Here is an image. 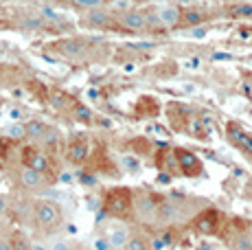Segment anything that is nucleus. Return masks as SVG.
<instances>
[{
	"instance_id": "1",
	"label": "nucleus",
	"mask_w": 252,
	"mask_h": 250,
	"mask_svg": "<svg viewBox=\"0 0 252 250\" xmlns=\"http://www.w3.org/2000/svg\"><path fill=\"white\" fill-rule=\"evenodd\" d=\"M103 211L110 218L129 219L134 215V191L129 187H114L103 195Z\"/></svg>"
},
{
	"instance_id": "2",
	"label": "nucleus",
	"mask_w": 252,
	"mask_h": 250,
	"mask_svg": "<svg viewBox=\"0 0 252 250\" xmlns=\"http://www.w3.org/2000/svg\"><path fill=\"white\" fill-rule=\"evenodd\" d=\"M33 219H35V226L44 233H53L57 230L64 222V215H62V209L51 200H37L33 204Z\"/></svg>"
},
{
	"instance_id": "3",
	"label": "nucleus",
	"mask_w": 252,
	"mask_h": 250,
	"mask_svg": "<svg viewBox=\"0 0 252 250\" xmlns=\"http://www.w3.org/2000/svg\"><path fill=\"white\" fill-rule=\"evenodd\" d=\"M191 224H193V228L202 235H220L226 224V218H224V213H220L217 209H206V211H202V213H197Z\"/></svg>"
},
{
	"instance_id": "4",
	"label": "nucleus",
	"mask_w": 252,
	"mask_h": 250,
	"mask_svg": "<svg viewBox=\"0 0 252 250\" xmlns=\"http://www.w3.org/2000/svg\"><path fill=\"white\" fill-rule=\"evenodd\" d=\"M158 204H160V198L149 191L145 193H134V215L140 219V222H154L158 215Z\"/></svg>"
},
{
	"instance_id": "5",
	"label": "nucleus",
	"mask_w": 252,
	"mask_h": 250,
	"mask_svg": "<svg viewBox=\"0 0 252 250\" xmlns=\"http://www.w3.org/2000/svg\"><path fill=\"white\" fill-rule=\"evenodd\" d=\"M173 156H176V160H178V169H180L184 176H191V178L202 176L204 167H202V160L193 152L184 150V147H176Z\"/></svg>"
},
{
	"instance_id": "6",
	"label": "nucleus",
	"mask_w": 252,
	"mask_h": 250,
	"mask_svg": "<svg viewBox=\"0 0 252 250\" xmlns=\"http://www.w3.org/2000/svg\"><path fill=\"white\" fill-rule=\"evenodd\" d=\"M48 182H51V178H46V174H42V171L33 169V167H29V165H24L18 169V185H20L22 189L35 191V189L46 187Z\"/></svg>"
},
{
	"instance_id": "7",
	"label": "nucleus",
	"mask_w": 252,
	"mask_h": 250,
	"mask_svg": "<svg viewBox=\"0 0 252 250\" xmlns=\"http://www.w3.org/2000/svg\"><path fill=\"white\" fill-rule=\"evenodd\" d=\"M22 160H24V165L33 167V169L42 171V174H51V171H53V165H51L48 154L35 150V147H27L24 154H22Z\"/></svg>"
},
{
	"instance_id": "8",
	"label": "nucleus",
	"mask_w": 252,
	"mask_h": 250,
	"mask_svg": "<svg viewBox=\"0 0 252 250\" xmlns=\"http://www.w3.org/2000/svg\"><path fill=\"white\" fill-rule=\"evenodd\" d=\"M226 134H228V138H230V143L235 147H239L241 152H246L248 156H252V136L250 134H246L244 129L239 127L237 123H228L226 125Z\"/></svg>"
},
{
	"instance_id": "9",
	"label": "nucleus",
	"mask_w": 252,
	"mask_h": 250,
	"mask_svg": "<svg viewBox=\"0 0 252 250\" xmlns=\"http://www.w3.org/2000/svg\"><path fill=\"white\" fill-rule=\"evenodd\" d=\"M119 22L123 29H127V31H145L147 29V16H145L143 11H136V9H127V11H123L119 16Z\"/></svg>"
},
{
	"instance_id": "10",
	"label": "nucleus",
	"mask_w": 252,
	"mask_h": 250,
	"mask_svg": "<svg viewBox=\"0 0 252 250\" xmlns=\"http://www.w3.org/2000/svg\"><path fill=\"white\" fill-rule=\"evenodd\" d=\"M66 156H68V160L75 162V165L86 162V158H88V143H86V138L84 136H75V138H72V141L68 143Z\"/></svg>"
},
{
	"instance_id": "11",
	"label": "nucleus",
	"mask_w": 252,
	"mask_h": 250,
	"mask_svg": "<svg viewBox=\"0 0 252 250\" xmlns=\"http://www.w3.org/2000/svg\"><path fill=\"white\" fill-rule=\"evenodd\" d=\"M158 18H160V22L164 27L178 29V27H180L182 11L178 7H162V9H158Z\"/></svg>"
},
{
	"instance_id": "12",
	"label": "nucleus",
	"mask_w": 252,
	"mask_h": 250,
	"mask_svg": "<svg viewBox=\"0 0 252 250\" xmlns=\"http://www.w3.org/2000/svg\"><path fill=\"white\" fill-rule=\"evenodd\" d=\"M40 141H42V145H44V152H48V154H57L60 147H62L60 132H57V129H51V127L44 129V134H42Z\"/></svg>"
},
{
	"instance_id": "13",
	"label": "nucleus",
	"mask_w": 252,
	"mask_h": 250,
	"mask_svg": "<svg viewBox=\"0 0 252 250\" xmlns=\"http://www.w3.org/2000/svg\"><path fill=\"white\" fill-rule=\"evenodd\" d=\"M154 162H156V167H158V169H162V171L178 169V160H176V156H173V150H160V152H156V158H154Z\"/></svg>"
},
{
	"instance_id": "14",
	"label": "nucleus",
	"mask_w": 252,
	"mask_h": 250,
	"mask_svg": "<svg viewBox=\"0 0 252 250\" xmlns=\"http://www.w3.org/2000/svg\"><path fill=\"white\" fill-rule=\"evenodd\" d=\"M206 13L204 11H195V9H189V11H182V18H180V27H195L200 22L206 20Z\"/></svg>"
},
{
	"instance_id": "15",
	"label": "nucleus",
	"mask_w": 252,
	"mask_h": 250,
	"mask_svg": "<svg viewBox=\"0 0 252 250\" xmlns=\"http://www.w3.org/2000/svg\"><path fill=\"white\" fill-rule=\"evenodd\" d=\"M44 129H46L44 123H40V121H29L27 125H24V136L33 138V141H40L42 134H44Z\"/></svg>"
},
{
	"instance_id": "16",
	"label": "nucleus",
	"mask_w": 252,
	"mask_h": 250,
	"mask_svg": "<svg viewBox=\"0 0 252 250\" xmlns=\"http://www.w3.org/2000/svg\"><path fill=\"white\" fill-rule=\"evenodd\" d=\"M60 51L64 53V55H68V57H79L81 53H84V44L77 42V40H66V42H62L60 44Z\"/></svg>"
},
{
	"instance_id": "17",
	"label": "nucleus",
	"mask_w": 252,
	"mask_h": 250,
	"mask_svg": "<svg viewBox=\"0 0 252 250\" xmlns=\"http://www.w3.org/2000/svg\"><path fill=\"white\" fill-rule=\"evenodd\" d=\"M88 22L90 25H96V27L105 29V27H110V16L105 11H90L88 13Z\"/></svg>"
},
{
	"instance_id": "18",
	"label": "nucleus",
	"mask_w": 252,
	"mask_h": 250,
	"mask_svg": "<svg viewBox=\"0 0 252 250\" xmlns=\"http://www.w3.org/2000/svg\"><path fill=\"white\" fill-rule=\"evenodd\" d=\"M72 117H75L77 121H84V123L92 121L90 108H86V105H81V103H72Z\"/></svg>"
},
{
	"instance_id": "19",
	"label": "nucleus",
	"mask_w": 252,
	"mask_h": 250,
	"mask_svg": "<svg viewBox=\"0 0 252 250\" xmlns=\"http://www.w3.org/2000/svg\"><path fill=\"white\" fill-rule=\"evenodd\" d=\"M173 239H176V235L171 233V230H164V233H160L156 237V242L152 244L154 248H169V246H173Z\"/></svg>"
},
{
	"instance_id": "20",
	"label": "nucleus",
	"mask_w": 252,
	"mask_h": 250,
	"mask_svg": "<svg viewBox=\"0 0 252 250\" xmlns=\"http://www.w3.org/2000/svg\"><path fill=\"white\" fill-rule=\"evenodd\" d=\"M232 18H252V4L244 2V4H235V7L228 9Z\"/></svg>"
},
{
	"instance_id": "21",
	"label": "nucleus",
	"mask_w": 252,
	"mask_h": 250,
	"mask_svg": "<svg viewBox=\"0 0 252 250\" xmlns=\"http://www.w3.org/2000/svg\"><path fill=\"white\" fill-rule=\"evenodd\" d=\"M44 27V20L42 18H29V20H22V29H29V31H35V29Z\"/></svg>"
},
{
	"instance_id": "22",
	"label": "nucleus",
	"mask_w": 252,
	"mask_h": 250,
	"mask_svg": "<svg viewBox=\"0 0 252 250\" xmlns=\"http://www.w3.org/2000/svg\"><path fill=\"white\" fill-rule=\"evenodd\" d=\"M125 239H127V233L125 230H116V233H112V244L110 246H125Z\"/></svg>"
},
{
	"instance_id": "23",
	"label": "nucleus",
	"mask_w": 252,
	"mask_h": 250,
	"mask_svg": "<svg viewBox=\"0 0 252 250\" xmlns=\"http://www.w3.org/2000/svg\"><path fill=\"white\" fill-rule=\"evenodd\" d=\"M51 103L55 105V108H66V103H68V97H66V94H62V93H55L51 97Z\"/></svg>"
},
{
	"instance_id": "24",
	"label": "nucleus",
	"mask_w": 252,
	"mask_h": 250,
	"mask_svg": "<svg viewBox=\"0 0 252 250\" xmlns=\"http://www.w3.org/2000/svg\"><path fill=\"white\" fill-rule=\"evenodd\" d=\"M123 165L127 167L129 171H138V167H140V162L136 160V158H132V156H125L123 158Z\"/></svg>"
},
{
	"instance_id": "25",
	"label": "nucleus",
	"mask_w": 252,
	"mask_h": 250,
	"mask_svg": "<svg viewBox=\"0 0 252 250\" xmlns=\"http://www.w3.org/2000/svg\"><path fill=\"white\" fill-rule=\"evenodd\" d=\"M75 4H79V7H99L103 0H72Z\"/></svg>"
},
{
	"instance_id": "26",
	"label": "nucleus",
	"mask_w": 252,
	"mask_h": 250,
	"mask_svg": "<svg viewBox=\"0 0 252 250\" xmlns=\"http://www.w3.org/2000/svg\"><path fill=\"white\" fill-rule=\"evenodd\" d=\"M13 248V242L7 237H0V250H11Z\"/></svg>"
},
{
	"instance_id": "27",
	"label": "nucleus",
	"mask_w": 252,
	"mask_h": 250,
	"mask_svg": "<svg viewBox=\"0 0 252 250\" xmlns=\"http://www.w3.org/2000/svg\"><path fill=\"white\" fill-rule=\"evenodd\" d=\"M11 136H13V138L24 136V125H16V127H11Z\"/></svg>"
},
{
	"instance_id": "28",
	"label": "nucleus",
	"mask_w": 252,
	"mask_h": 250,
	"mask_svg": "<svg viewBox=\"0 0 252 250\" xmlns=\"http://www.w3.org/2000/svg\"><path fill=\"white\" fill-rule=\"evenodd\" d=\"M42 16L51 18V20H60V16H57V13H53V9H42Z\"/></svg>"
},
{
	"instance_id": "29",
	"label": "nucleus",
	"mask_w": 252,
	"mask_h": 250,
	"mask_svg": "<svg viewBox=\"0 0 252 250\" xmlns=\"http://www.w3.org/2000/svg\"><path fill=\"white\" fill-rule=\"evenodd\" d=\"M7 209H9V202H7V198H2V195H0V215L7 213Z\"/></svg>"
},
{
	"instance_id": "30",
	"label": "nucleus",
	"mask_w": 252,
	"mask_h": 250,
	"mask_svg": "<svg viewBox=\"0 0 252 250\" xmlns=\"http://www.w3.org/2000/svg\"><path fill=\"white\" fill-rule=\"evenodd\" d=\"M7 219H2V215H0V237H4V233H7Z\"/></svg>"
},
{
	"instance_id": "31",
	"label": "nucleus",
	"mask_w": 252,
	"mask_h": 250,
	"mask_svg": "<svg viewBox=\"0 0 252 250\" xmlns=\"http://www.w3.org/2000/svg\"><path fill=\"white\" fill-rule=\"evenodd\" d=\"M250 136H252V134H250Z\"/></svg>"
}]
</instances>
